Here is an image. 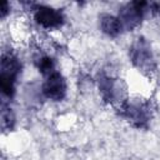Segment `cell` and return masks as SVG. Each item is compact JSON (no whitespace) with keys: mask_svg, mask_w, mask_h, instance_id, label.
Returning a JSON list of instances; mask_svg holds the SVG:
<instances>
[{"mask_svg":"<svg viewBox=\"0 0 160 160\" xmlns=\"http://www.w3.org/2000/svg\"><path fill=\"white\" fill-rule=\"evenodd\" d=\"M42 92L50 100L54 101L62 100L66 94V81L64 76L58 71L49 75L42 85Z\"/></svg>","mask_w":160,"mask_h":160,"instance_id":"obj_4","label":"cell"},{"mask_svg":"<svg viewBox=\"0 0 160 160\" xmlns=\"http://www.w3.org/2000/svg\"><path fill=\"white\" fill-rule=\"evenodd\" d=\"M146 6L148 4L145 1H131L125 6H122L118 16L122 29L132 30L134 28H136L142 19Z\"/></svg>","mask_w":160,"mask_h":160,"instance_id":"obj_3","label":"cell"},{"mask_svg":"<svg viewBox=\"0 0 160 160\" xmlns=\"http://www.w3.org/2000/svg\"><path fill=\"white\" fill-rule=\"evenodd\" d=\"M128 116L132 121H136L139 125H141L144 121H146V114H145L144 109L140 106H129L128 108Z\"/></svg>","mask_w":160,"mask_h":160,"instance_id":"obj_8","label":"cell"},{"mask_svg":"<svg viewBox=\"0 0 160 160\" xmlns=\"http://www.w3.org/2000/svg\"><path fill=\"white\" fill-rule=\"evenodd\" d=\"M38 68H39V71L42 74V75H51L52 72H55V64H54V60L49 56H42L39 61H38Z\"/></svg>","mask_w":160,"mask_h":160,"instance_id":"obj_7","label":"cell"},{"mask_svg":"<svg viewBox=\"0 0 160 160\" xmlns=\"http://www.w3.org/2000/svg\"><path fill=\"white\" fill-rule=\"evenodd\" d=\"M20 69L21 65L15 56L10 54L2 55L0 66V86L2 94L8 98H11L15 92V81Z\"/></svg>","mask_w":160,"mask_h":160,"instance_id":"obj_1","label":"cell"},{"mask_svg":"<svg viewBox=\"0 0 160 160\" xmlns=\"http://www.w3.org/2000/svg\"><path fill=\"white\" fill-rule=\"evenodd\" d=\"M130 58L132 64L142 71H150L154 69V59L151 49L144 38H138L130 49Z\"/></svg>","mask_w":160,"mask_h":160,"instance_id":"obj_2","label":"cell"},{"mask_svg":"<svg viewBox=\"0 0 160 160\" xmlns=\"http://www.w3.org/2000/svg\"><path fill=\"white\" fill-rule=\"evenodd\" d=\"M1 122H2V128H12V124H14V115L11 112V110H8V109H2V112H1Z\"/></svg>","mask_w":160,"mask_h":160,"instance_id":"obj_9","label":"cell"},{"mask_svg":"<svg viewBox=\"0 0 160 160\" xmlns=\"http://www.w3.org/2000/svg\"><path fill=\"white\" fill-rule=\"evenodd\" d=\"M99 25L100 29L104 34L109 35V36H118L120 34V31L122 30V26L120 24L119 18L109 15V14H102L99 18Z\"/></svg>","mask_w":160,"mask_h":160,"instance_id":"obj_6","label":"cell"},{"mask_svg":"<svg viewBox=\"0 0 160 160\" xmlns=\"http://www.w3.org/2000/svg\"><path fill=\"white\" fill-rule=\"evenodd\" d=\"M34 16H35V21L45 29H55L61 26L64 22V16L61 11L45 5L38 6Z\"/></svg>","mask_w":160,"mask_h":160,"instance_id":"obj_5","label":"cell"},{"mask_svg":"<svg viewBox=\"0 0 160 160\" xmlns=\"http://www.w3.org/2000/svg\"><path fill=\"white\" fill-rule=\"evenodd\" d=\"M8 10H9V4L6 1H4L1 5V18H5V15L8 14Z\"/></svg>","mask_w":160,"mask_h":160,"instance_id":"obj_10","label":"cell"}]
</instances>
